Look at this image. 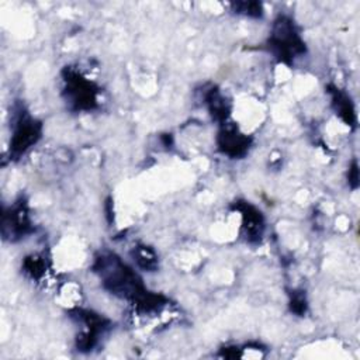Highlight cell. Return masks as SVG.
I'll list each match as a JSON object with an SVG mask.
<instances>
[{
	"instance_id": "1",
	"label": "cell",
	"mask_w": 360,
	"mask_h": 360,
	"mask_svg": "<svg viewBox=\"0 0 360 360\" xmlns=\"http://www.w3.org/2000/svg\"><path fill=\"white\" fill-rule=\"evenodd\" d=\"M94 271L100 276L105 290L131 300L135 305L148 294L138 274L114 253H101L94 262Z\"/></svg>"
},
{
	"instance_id": "2",
	"label": "cell",
	"mask_w": 360,
	"mask_h": 360,
	"mask_svg": "<svg viewBox=\"0 0 360 360\" xmlns=\"http://www.w3.org/2000/svg\"><path fill=\"white\" fill-rule=\"evenodd\" d=\"M270 51L284 63L294 62L295 58L305 52V44L298 35L292 21L280 15L273 24V30L269 38Z\"/></svg>"
},
{
	"instance_id": "3",
	"label": "cell",
	"mask_w": 360,
	"mask_h": 360,
	"mask_svg": "<svg viewBox=\"0 0 360 360\" xmlns=\"http://www.w3.org/2000/svg\"><path fill=\"white\" fill-rule=\"evenodd\" d=\"M63 82V96L72 110L89 111L97 105L96 86L79 72L66 69Z\"/></svg>"
},
{
	"instance_id": "4",
	"label": "cell",
	"mask_w": 360,
	"mask_h": 360,
	"mask_svg": "<svg viewBox=\"0 0 360 360\" xmlns=\"http://www.w3.org/2000/svg\"><path fill=\"white\" fill-rule=\"evenodd\" d=\"M42 125L37 120L31 118L27 112H20L13 127V135L10 141V153L15 158L22 155L31 148L41 136Z\"/></svg>"
},
{
	"instance_id": "5",
	"label": "cell",
	"mask_w": 360,
	"mask_h": 360,
	"mask_svg": "<svg viewBox=\"0 0 360 360\" xmlns=\"http://www.w3.org/2000/svg\"><path fill=\"white\" fill-rule=\"evenodd\" d=\"M72 316L83 325V330L77 336V349L86 352L91 350L98 342L100 335L105 332L108 326L107 321L98 314L86 309H76Z\"/></svg>"
},
{
	"instance_id": "6",
	"label": "cell",
	"mask_w": 360,
	"mask_h": 360,
	"mask_svg": "<svg viewBox=\"0 0 360 360\" xmlns=\"http://www.w3.org/2000/svg\"><path fill=\"white\" fill-rule=\"evenodd\" d=\"M31 231L28 208L24 201L14 204L10 211L3 214V235L11 239L21 238Z\"/></svg>"
},
{
	"instance_id": "7",
	"label": "cell",
	"mask_w": 360,
	"mask_h": 360,
	"mask_svg": "<svg viewBox=\"0 0 360 360\" xmlns=\"http://www.w3.org/2000/svg\"><path fill=\"white\" fill-rule=\"evenodd\" d=\"M250 145V139L238 131L236 127L225 124L218 134V148L224 155L229 158L243 156Z\"/></svg>"
},
{
	"instance_id": "8",
	"label": "cell",
	"mask_w": 360,
	"mask_h": 360,
	"mask_svg": "<svg viewBox=\"0 0 360 360\" xmlns=\"http://www.w3.org/2000/svg\"><path fill=\"white\" fill-rule=\"evenodd\" d=\"M235 208L240 212L242 217V229L245 233V238L249 242H257L262 238L264 221L260 211H257L253 205L239 201Z\"/></svg>"
},
{
	"instance_id": "9",
	"label": "cell",
	"mask_w": 360,
	"mask_h": 360,
	"mask_svg": "<svg viewBox=\"0 0 360 360\" xmlns=\"http://www.w3.org/2000/svg\"><path fill=\"white\" fill-rule=\"evenodd\" d=\"M328 91L332 97V105H333L336 114L345 121V124L354 125L356 115H354V108H353L350 98L335 86H329Z\"/></svg>"
},
{
	"instance_id": "10",
	"label": "cell",
	"mask_w": 360,
	"mask_h": 360,
	"mask_svg": "<svg viewBox=\"0 0 360 360\" xmlns=\"http://www.w3.org/2000/svg\"><path fill=\"white\" fill-rule=\"evenodd\" d=\"M205 104H207L208 111L214 120L222 121V122L226 121L228 114H229V105H228V101L225 100V97L217 89H211L205 94Z\"/></svg>"
},
{
	"instance_id": "11",
	"label": "cell",
	"mask_w": 360,
	"mask_h": 360,
	"mask_svg": "<svg viewBox=\"0 0 360 360\" xmlns=\"http://www.w3.org/2000/svg\"><path fill=\"white\" fill-rule=\"evenodd\" d=\"M132 257L136 264L146 271H153L158 267V256L149 246L138 245L132 250Z\"/></svg>"
},
{
	"instance_id": "12",
	"label": "cell",
	"mask_w": 360,
	"mask_h": 360,
	"mask_svg": "<svg viewBox=\"0 0 360 360\" xmlns=\"http://www.w3.org/2000/svg\"><path fill=\"white\" fill-rule=\"evenodd\" d=\"M236 13L248 15V17H260L262 15V4L256 1H245V3H236L233 4Z\"/></svg>"
},
{
	"instance_id": "13",
	"label": "cell",
	"mask_w": 360,
	"mask_h": 360,
	"mask_svg": "<svg viewBox=\"0 0 360 360\" xmlns=\"http://www.w3.org/2000/svg\"><path fill=\"white\" fill-rule=\"evenodd\" d=\"M291 311L301 315L305 312V308H307V302H305V297L302 294H297L294 292L292 297H291Z\"/></svg>"
},
{
	"instance_id": "14",
	"label": "cell",
	"mask_w": 360,
	"mask_h": 360,
	"mask_svg": "<svg viewBox=\"0 0 360 360\" xmlns=\"http://www.w3.org/2000/svg\"><path fill=\"white\" fill-rule=\"evenodd\" d=\"M349 184L356 188L359 184V170H357V163L353 162L350 169H349Z\"/></svg>"
}]
</instances>
